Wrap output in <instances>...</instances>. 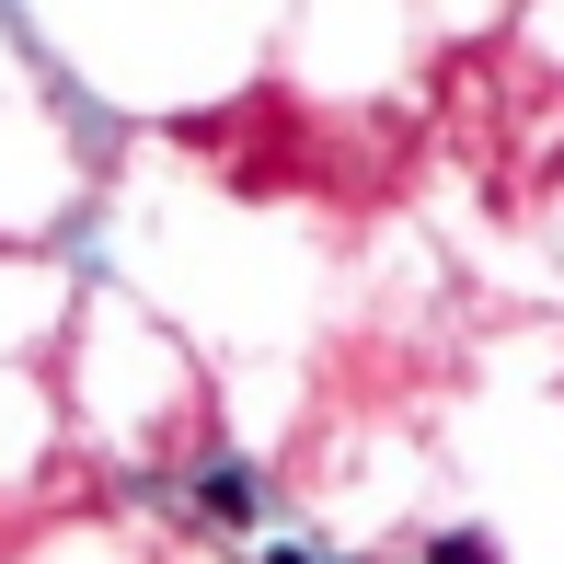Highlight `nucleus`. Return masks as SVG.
Here are the masks:
<instances>
[{
  "mask_svg": "<svg viewBox=\"0 0 564 564\" xmlns=\"http://www.w3.org/2000/svg\"><path fill=\"white\" fill-rule=\"evenodd\" d=\"M276 564H300V553H276Z\"/></svg>",
  "mask_w": 564,
  "mask_h": 564,
  "instance_id": "nucleus-3",
  "label": "nucleus"
},
{
  "mask_svg": "<svg viewBox=\"0 0 564 564\" xmlns=\"http://www.w3.org/2000/svg\"><path fill=\"white\" fill-rule=\"evenodd\" d=\"M426 564H496V542H473V530H460V542H438Z\"/></svg>",
  "mask_w": 564,
  "mask_h": 564,
  "instance_id": "nucleus-2",
  "label": "nucleus"
},
{
  "mask_svg": "<svg viewBox=\"0 0 564 564\" xmlns=\"http://www.w3.org/2000/svg\"><path fill=\"white\" fill-rule=\"evenodd\" d=\"M196 496H208V519H253V484H242V473H208Z\"/></svg>",
  "mask_w": 564,
  "mask_h": 564,
  "instance_id": "nucleus-1",
  "label": "nucleus"
}]
</instances>
